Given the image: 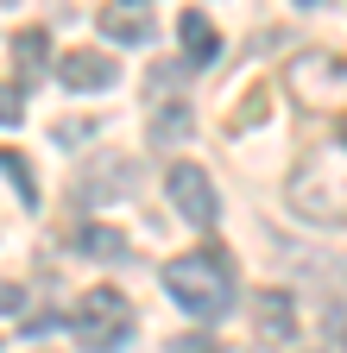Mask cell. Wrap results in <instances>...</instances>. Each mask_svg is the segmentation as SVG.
<instances>
[{
  "mask_svg": "<svg viewBox=\"0 0 347 353\" xmlns=\"http://www.w3.org/2000/svg\"><path fill=\"white\" fill-rule=\"evenodd\" d=\"M164 196H170V208H177L190 228H215V214H221V208H215V183L190 158H177V164L164 170Z\"/></svg>",
  "mask_w": 347,
  "mask_h": 353,
  "instance_id": "5",
  "label": "cell"
},
{
  "mask_svg": "<svg viewBox=\"0 0 347 353\" xmlns=\"http://www.w3.org/2000/svg\"><path fill=\"white\" fill-rule=\"evenodd\" d=\"M170 353H221V347H215V341H208V334H184V341H177V347H170Z\"/></svg>",
  "mask_w": 347,
  "mask_h": 353,
  "instance_id": "15",
  "label": "cell"
},
{
  "mask_svg": "<svg viewBox=\"0 0 347 353\" xmlns=\"http://www.w3.org/2000/svg\"><path fill=\"white\" fill-rule=\"evenodd\" d=\"M76 252H89V259H126V234L120 228H101V221H82V228H76Z\"/></svg>",
  "mask_w": 347,
  "mask_h": 353,
  "instance_id": "12",
  "label": "cell"
},
{
  "mask_svg": "<svg viewBox=\"0 0 347 353\" xmlns=\"http://www.w3.org/2000/svg\"><path fill=\"white\" fill-rule=\"evenodd\" d=\"M19 303H26V290H19V284H0V309H19Z\"/></svg>",
  "mask_w": 347,
  "mask_h": 353,
  "instance_id": "17",
  "label": "cell"
},
{
  "mask_svg": "<svg viewBox=\"0 0 347 353\" xmlns=\"http://www.w3.org/2000/svg\"><path fill=\"white\" fill-rule=\"evenodd\" d=\"M13 57H19V76H45V57H51V32L45 26H19L13 32Z\"/></svg>",
  "mask_w": 347,
  "mask_h": 353,
  "instance_id": "11",
  "label": "cell"
},
{
  "mask_svg": "<svg viewBox=\"0 0 347 353\" xmlns=\"http://www.w3.org/2000/svg\"><path fill=\"white\" fill-rule=\"evenodd\" d=\"M101 32L120 38V44H146L152 38V13L139 7V0H108L101 7Z\"/></svg>",
  "mask_w": 347,
  "mask_h": 353,
  "instance_id": "9",
  "label": "cell"
},
{
  "mask_svg": "<svg viewBox=\"0 0 347 353\" xmlns=\"http://www.w3.org/2000/svg\"><path fill=\"white\" fill-rule=\"evenodd\" d=\"M284 202L310 228H347V152H310L290 170Z\"/></svg>",
  "mask_w": 347,
  "mask_h": 353,
  "instance_id": "2",
  "label": "cell"
},
{
  "mask_svg": "<svg viewBox=\"0 0 347 353\" xmlns=\"http://www.w3.org/2000/svg\"><path fill=\"white\" fill-rule=\"evenodd\" d=\"M57 76H63V88H76V95H101V88L120 82V63L101 57V51H63L57 57Z\"/></svg>",
  "mask_w": 347,
  "mask_h": 353,
  "instance_id": "6",
  "label": "cell"
},
{
  "mask_svg": "<svg viewBox=\"0 0 347 353\" xmlns=\"http://www.w3.org/2000/svg\"><path fill=\"white\" fill-rule=\"evenodd\" d=\"M0 176H13V190H19V202L26 208H38V176L19 164V152H0Z\"/></svg>",
  "mask_w": 347,
  "mask_h": 353,
  "instance_id": "13",
  "label": "cell"
},
{
  "mask_svg": "<svg viewBox=\"0 0 347 353\" xmlns=\"http://www.w3.org/2000/svg\"><path fill=\"white\" fill-rule=\"evenodd\" d=\"M252 309H259V334H266V341H290L297 334V303L284 290H259Z\"/></svg>",
  "mask_w": 347,
  "mask_h": 353,
  "instance_id": "10",
  "label": "cell"
},
{
  "mask_svg": "<svg viewBox=\"0 0 347 353\" xmlns=\"http://www.w3.org/2000/svg\"><path fill=\"white\" fill-rule=\"evenodd\" d=\"M284 88L303 108H341L347 101V57L341 51H303V57H290Z\"/></svg>",
  "mask_w": 347,
  "mask_h": 353,
  "instance_id": "4",
  "label": "cell"
},
{
  "mask_svg": "<svg viewBox=\"0 0 347 353\" xmlns=\"http://www.w3.org/2000/svg\"><path fill=\"white\" fill-rule=\"evenodd\" d=\"M89 164H95V176H76V202H108V196H120V190L139 183V164L120 158V152H101Z\"/></svg>",
  "mask_w": 347,
  "mask_h": 353,
  "instance_id": "7",
  "label": "cell"
},
{
  "mask_svg": "<svg viewBox=\"0 0 347 353\" xmlns=\"http://www.w3.org/2000/svg\"><path fill=\"white\" fill-rule=\"evenodd\" d=\"M164 290L177 296L196 322H215V316L234 309V259L221 246H196V252L164 265Z\"/></svg>",
  "mask_w": 347,
  "mask_h": 353,
  "instance_id": "1",
  "label": "cell"
},
{
  "mask_svg": "<svg viewBox=\"0 0 347 353\" xmlns=\"http://www.w3.org/2000/svg\"><path fill=\"white\" fill-rule=\"evenodd\" d=\"M0 126H19V88L0 82Z\"/></svg>",
  "mask_w": 347,
  "mask_h": 353,
  "instance_id": "14",
  "label": "cell"
},
{
  "mask_svg": "<svg viewBox=\"0 0 347 353\" xmlns=\"http://www.w3.org/2000/svg\"><path fill=\"white\" fill-rule=\"evenodd\" d=\"M328 334H335V347L347 353V309H328Z\"/></svg>",
  "mask_w": 347,
  "mask_h": 353,
  "instance_id": "16",
  "label": "cell"
},
{
  "mask_svg": "<svg viewBox=\"0 0 347 353\" xmlns=\"http://www.w3.org/2000/svg\"><path fill=\"white\" fill-rule=\"evenodd\" d=\"M297 7H316V0H297Z\"/></svg>",
  "mask_w": 347,
  "mask_h": 353,
  "instance_id": "19",
  "label": "cell"
},
{
  "mask_svg": "<svg viewBox=\"0 0 347 353\" xmlns=\"http://www.w3.org/2000/svg\"><path fill=\"white\" fill-rule=\"evenodd\" d=\"M177 38H184V63H190V70H208L215 57H221V38H215L208 13H196V7L177 19Z\"/></svg>",
  "mask_w": 347,
  "mask_h": 353,
  "instance_id": "8",
  "label": "cell"
},
{
  "mask_svg": "<svg viewBox=\"0 0 347 353\" xmlns=\"http://www.w3.org/2000/svg\"><path fill=\"white\" fill-rule=\"evenodd\" d=\"M341 139H347V114H341Z\"/></svg>",
  "mask_w": 347,
  "mask_h": 353,
  "instance_id": "18",
  "label": "cell"
},
{
  "mask_svg": "<svg viewBox=\"0 0 347 353\" xmlns=\"http://www.w3.org/2000/svg\"><path fill=\"white\" fill-rule=\"evenodd\" d=\"M70 328H76L82 353H120L126 334H133V303H126L114 284H95V290H82Z\"/></svg>",
  "mask_w": 347,
  "mask_h": 353,
  "instance_id": "3",
  "label": "cell"
}]
</instances>
